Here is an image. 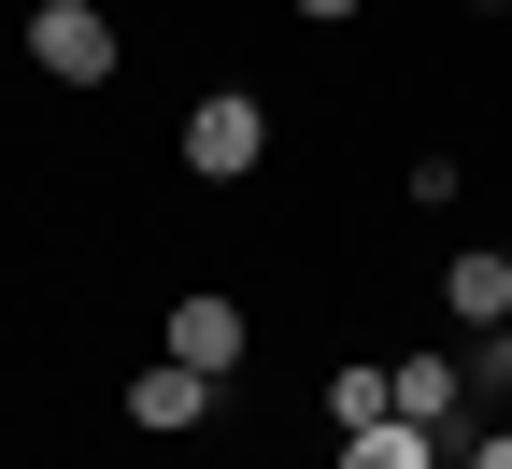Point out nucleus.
<instances>
[{
	"label": "nucleus",
	"mask_w": 512,
	"mask_h": 469,
	"mask_svg": "<svg viewBox=\"0 0 512 469\" xmlns=\"http://www.w3.org/2000/svg\"><path fill=\"white\" fill-rule=\"evenodd\" d=\"M29 57L57 86H114V15L100 0H29Z\"/></svg>",
	"instance_id": "obj_1"
},
{
	"label": "nucleus",
	"mask_w": 512,
	"mask_h": 469,
	"mask_svg": "<svg viewBox=\"0 0 512 469\" xmlns=\"http://www.w3.org/2000/svg\"><path fill=\"white\" fill-rule=\"evenodd\" d=\"M256 157H271V114H256V100H200V114H185V171H200V185H242Z\"/></svg>",
	"instance_id": "obj_2"
},
{
	"label": "nucleus",
	"mask_w": 512,
	"mask_h": 469,
	"mask_svg": "<svg viewBox=\"0 0 512 469\" xmlns=\"http://www.w3.org/2000/svg\"><path fill=\"white\" fill-rule=\"evenodd\" d=\"M214 398H228L214 370H185V356H157L143 384H128V427H157V441H185V427H200V413H214Z\"/></svg>",
	"instance_id": "obj_3"
},
{
	"label": "nucleus",
	"mask_w": 512,
	"mask_h": 469,
	"mask_svg": "<svg viewBox=\"0 0 512 469\" xmlns=\"http://www.w3.org/2000/svg\"><path fill=\"white\" fill-rule=\"evenodd\" d=\"M157 342H171L185 370H214V384H228V370H242V299H214V285H200V299H171Z\"/></svg>",
	"instance_id": "obj_4"
},
{
	"label": "nucleus",
	"mask_w": 512,
	"mask_h": 469,
	"mask_svg": "<svg viewBox=\"0 0 512 469\" xmlns=\"http://www.w3.org/2000/svg\"><path fill=\"white\" fill-rule=\"evenodd\" d=\"M399 413L413 427H456L470 413V356H399Z\"/></svg>",
	"instance_id": "obj_5"
},
{
	"label": "nucleus",
	"mask_w": 512,
	"mask_h": 469,
	"mask_svg": "<svg viewBox=\"0 0 512 469\" xmlns=\"http://www.w3.org/2000/svg\"><path fill=\"white\" fill-rule=\"evenodd\" d=\"M441 299H456V327H498V313H512V256H498V242H470L456 271H441Z\"/></svg>",
	"instance_id": "obj_6"
},
{
	"label": "nucleus",
	"mask_w": 512,
	"mask_h": 469,
	"mask_svg": "<svg viewBox=\"0 0 512 469\" xmlns=\"http://www.w3.org/2000/svg\"><path fill=\"white\" fill-rule=\"evenodd\" d=\"M342 469H441V427L384 413V427H342Z\"/></svg>",
	"instance_id": "obj_7"
},
{
	"label": "nucleus",
	"mask_w": 512,
	"mask_h": 469,
	"mask_svg": "<svg viewBox=\"0 0 512 469\" xmlns=\"http://www.w3.org/2000/svg\"><path fill=\"white\" fill-rule=\"evenodd\" d=\"M384 413H399V370H328V427H384Z\"/></svg>",
	"instance_id": "obj_8"
},
{
	"label": "nucleus",
	"mask_w": 512,
	"mask_h": 469,
	"mask_svg": "<svg viewBox=\"0 0 512 469\" xmlns=\"http://www.w3.org/2000/svg\"><path fill=\"white\" fill-rule=\"evenodd\" d=\"M470 469H512V427H498V441H470Z\"/></svg>",
	"instance_id": "obj_9"
},
{
	"label": "nucleus",
	"mask_w": 512,
	"mask_h": 469,
	"mask_svg": "<svg viewBox=\"0 0 512 469\" xmlns=\"http://www.w3.org/2000/svg\"><path fill=\"white\" fill-rule=\"evenodd\" d=\"M299 15H356V0H299Z\"/></svg>",
	"instance_id": "obj_10"
},
{
	"label": "nucleus",
	"mask_w": 512,
	"mask_h": 469,
	"mask_svg": "<svg viewBox=\"0 0 512 469\" xmlns=\"http://www.w3.org/2000/svg\"><path fill=\"white\" fill-rule=\"evenodd\" d=\"M498 256H512V242H498Z\"/></svg>",
	"instance_id": "obj_11"
}]
</instances>
